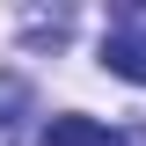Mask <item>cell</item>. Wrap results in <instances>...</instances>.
<instances>
[{"label": "cell", "mask_w": 146, "mask_h": 146, "mask_svg": "<svg viewBox=\"0 0 146 146\" xmlns=\"http://www.w3.org/2000/svg\"><path fill=\"white\" fill-rule=\"evenodd\" d=\"M44 146H117V131L95 124V117H80V110H66V117L44 124Z\"/></svg>", "instance_id": "7a4b0ae2"}, {"label": "cell", "mask_w": 146, "mask_h": 146, "mask_svg": "<svg viewBox=\"0 0 146 146\" xmlns=\"http://www.w3.org/2000/svg\"><path fill=\"white\" fill-rule=\"evenodd\" d=\"M102 66L117 73V80H139L146 88V29H110L102 36Z\"/></svg>", "instance_id": "6da1fadb"}]
</instances>
